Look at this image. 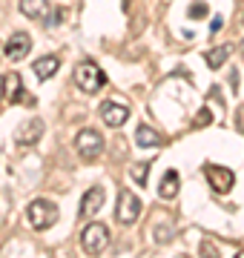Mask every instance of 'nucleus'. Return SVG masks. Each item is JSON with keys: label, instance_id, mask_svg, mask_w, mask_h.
Wrapping results in <instances>:
<instances>
[{"label": "nucleus", "instance_id": "obj_1", "mask_svg": "<svg viewBox=\"0 0 244 258\" xmlns=\"http://www.w3.org/2000/svg\"><path fill=\"white\" fill-rule=\"evenodd\" d=\"M75 83H78V89H84L86 95H95L106 83V75L101 72V66L95 60H81L75 66Z\"/></svg>", "mask_w": 244, "mask_h": 258}, {"label": "nucleus", "instance_id": "obj_2", "mask_svg": "<svg viewBox=\"0 0 244 258\" xmlns=\"http://www.w3.org/2000/svg\"><path fill=\"white\" fill-rule=\"evenodd\" d=\"M26 215H29V224L35 227V230H49V227H55L57 224V207L52 201H46V198H35V201L29 204V210H26Z\"/></svg>", "mask_w": 244, "mask_h": 258}, {"label": "nucleus", "instance_id": "obj_3", "mask_svg": "<svg viewBox=\"0 0 244 258\" xmlns=\"http://www.w3.org/2000/svg\"><path fill=\"white\" fill-rule=\"evenodd\" d=\"M106 244H109V230H106L103 224H98V221L86 224L84 232H81V247H84L86 255H98V252H103Z\"/></svg>", "mask_w": 244, "mask_h": 258}, {"label": "nucleus", "instance_id": "obj_4", "mask_svg": "<svg viewBox=\"0 0 244 258\" xmlns=\"http://www.w3.org/2000/svg\"><path fill=\"white\" fill-rule=\"evenodd\" d=\"M103 147H106V144H103V135L98 129H81V132H78L75 149L84 161H95V158L103 152Z\"/></svg>", "mask_w": 244, "mask_h": 258}, {"label": "nucleus", "instance_id": "obj_5", "mask_svg": "<svg viewBox=\"0 0 244 258\" xmlns=\"http://www.w3.org/2000/svg\"><path fill=\"white\" fill-rule=\"evenodd\" d=\"M204 178H207V184H210V189L218 195H224L233 189L235 184V175H233V169H227V166H218V164H207L204 166Z\"/></svg>", "mask_w": 244, "mask_h": 258}, {"label": "nucleus", "instance_id": "obj_6", "mask_svg": "<svg viewBox=\"0 0 244 258\" xmlns=\"http://www.w3.org/2000/svg\"><path fill=\"white\" fill-rule=\"evenodd\" d=\"M115 215H118V221H121L124 227L135 224L141 218V198L132 195L130 189H124V192L118 195V210H115Z\"/></svg>", "mask_w": 244, "mask_h": 258}, {"label": "nucleus", "instance_id": "obj_7", "mask_svg": "<svg viewBox=\"0 0 244 258\" xmlns=\"http://www.w3.org/2000/svg\"><path fill=\"white\" fill-rule=\"evenodd\" d=\"M3 95H6V101H12V103L20 101V103H26V106H35V98L23 92V81H20L18 72L3 75Z\"/></svg>", "mask_w": 244, "mask_h": 258}, {"label": "nucleus", "instance_id": "obj_8", "mask_svg": "<svg viewBox=\"0 0 244 258\" xmlns=\"http://www.w3.org/2000/svg\"><path fill=\"white\" fill-rule=\"evenodd\" d=\"M43 132H46L43 120L32 118V120H26V123L15 132V141H18V147H32V144H38V141H40V135H43Z\"/></svg>", "mask_w": 244, "mask_h": 258}, {"label": "nucleus", "instance_id": "obj_9", "mask_svg": "<svg viewBox=\"0 0 244 258\" xmlns=\"http://www.w3.org/2000/svg\"><path fill=\"white\" fill-rule=\"evenodd\" d=\"M29 49H32V37L26 32H15V35L6 40V57L9 60H23L29 55Z\"/></svg>", "mask_w": 244, "mask_h": 258}, {"label": "nucleus", "instance_id": "obj_10", "mask_svg": "<svg viewBox=\"0 0 244 258\" xmlns=\"http://www.w3.org/2000/svg\"><path fill=\"white\" fill-rule=\"evenodd\" d=\"M101 207H103V186H89V189L84 192V198H81L78 215H81V218H92Z\"/></svg>", "mask_w": 244, "mask_h": 258}, {"label": "nucleus", "instance_id": "obj_11", "mask_svg": "<svg viewBox=\"0 0 244 258\" xmlns=\"http://www.w3.org/2000/svg\"><path fill=\"white\" fill-rule=\"evenodd\" d=\"M101 118H103V123H109V126H124L127 123V118H130V109L124 106V103H115V101H106L101 106Z\"/></svg>", "mask_w": 244, "mask_h": 258}, {"label": "nucleus", "instance_id": "obj_12", "mask_svg": "<svg viewBox=\"0 0 244 258\" xmlns=\"http://www.w3.org/2000/svg\"><path fill=\"white\" fill-rule=\"evenodd\" d=\"M32 69H35V75H38V81H49V78L60 69V57L57 55H43V57H38V60L32 63Z\"/></svg>", "mask_w": 244, "mask_h": 258}, {"label": "nucleus", "instance_id": "obj_13", "mask_svg": "<svg viewBox=\"0 0 244 258\" xmlns=\"http://www.w3.org/2000/svg\"><path fill=\"white\" fill-rule=\"evenodd\" d=\"M20 12L29 20H46L49 18V3L46 0H20Z\"/></svg>", "mask_w": 244, "mask_h": 258}, {"label": "nucleus", "instance_id": "obj_14", "mask_svg": "<svg viewBox=\"0 0 244 258\" xmlns=\"http://www.w3.org/2000/svg\"><path fill=\"white\" fill-rule=\"evenodd\" d=\"M161 144V135L155 132L152 126H147V123H138V129H135V147L141 149H152Z\"/></svg>", "mask_w": 244, "mask_h": 258}, {"label": "nucleus", "instance_id": "obj_15", "mask_svg": "<svg viewBox=\"0 0 244 258\" xmlns=\"http://www.w3.org/2000/svg\"><path fill=\"white\" fill-rule=\"evenodd\" d=\"M178 186H181V178L175 169H169L167 175L161 178V186H158V195L164 198V201H172L175 195H178Z\"/></svg>", "mask_w": 244, "mask_h": 258}, {"label": "nucleus", "instance_id": "obj_16", "mask_svg": "<svg viewBox=\"0 0 244 258\" xmlns=\"http://www.w3.org/2000/svg\"><path fill=\"white\" fill-rule=\"evenodd\" d=\"M227 57H230V46H216L204 55V60H207L210 69H221V66L227 63Z\"/></svg>", "mask_w": 244, "mask_h": 258}, {"label": "nucleus", "instance_id": "obj_17", "mask_svg": "<svg viewBox=\"0 0 244 258\" xmlns=\"http://www.w3.org/2000/svg\"><path fill=\"white\" fill-rule=\"evenodd\" d=\"M152 235H155L158 244H167V241L172 238V224H169L167 218H164L161 224H152Z\"/></svg>", "mask_w": 244, "mask_h": 258}, {"label": "nucleus", "instance_id": "obj_18", "mask_svg": "<svg viewBox=\"0 0 244 258\" xmlns=\"http://www.w3.org/2000/svg\"><path fill=\"white\" fill-rule=\"evenodd\" d=\"M207 15H210V6H207L204 0H196V3H190V9H187V18H190V20L207 18Z\"/></svg>", "mask_w": 244, "mask_h": 258}, {"label": "nucleus", "instance_id": "obj_19", "mask_svg": "<svg viewBox=\"0 0 244 258\" xmlns=\"http://www.w3.org/2000/svg\"><path fill=\"white\" fill-rule=\"evenodd\" d=\"M147 169H150V164H135V166L130 169V178H132L138 186H144V184H147Z\"/></svg>", "mask_w": 244, "mask_h": 258}, {"label": "nucleus", "instance_id": "obj_20", "mask_svg": "<svg viewBox=\"0 0 244 258\" xmlns=\"http://www.w3.org/2000/svg\"><path fill=\"white\" fill-rule=\"evenodd\" d=\"M198 255L201 258H218V249L213 241H201V247H198Z\"/></svg>", "mask_w": 244, "mask_h": 258}, {"label": "nucleus", "instance_id": "obj_21", "mask_svg": "<svg viewBox=\"0 0 244 258\" xmlns=\"http://www.w3.org/2000/svg\"><path fill=\"white\" fill-rule=\"evenodd\" d=\"M49 26H57V23H64V6H55V9H52V18L46 20Z\"/></svg>", "mask_w": 244, "mask_h": 258}, {"label": "nucleus", "instance_id": "obj_22", "mask_svg": "<svg viewBox=\"0 0 244 258\" xmlns=\"http://www.w3.org/2000/svg\"><path fill=\"white\" fill-rule=\"evenodd\" d=\"M210 118H213V115H210V109H201L196 115V126H207V123H210Z\"/></svg>", "mask_w": 244, "mask_h": 258}, {"label": "nucleus", "instance_id": "obj_23", "mask_svg": "<svg viewBox=\"0 0 244 258\" xmlns=\"http://www.w3.org/2000/svg\"><path fill=\"white\" fill-rule=\"evenodd\" d=\"M218 29H221V18H216V20H213V26H210V32H213V35H216Z\"/></svg>", "mask_w": 244, "mask_h": 258}, {"label": "nucleus", "instance_id": "obj_24", "mask_svg": "<svg viewBox=\"0 0 244 258\" xmlns=\"http://www.w3.org/2000/svg\"><path fill=\"white\" fill-rule=\"evenodd\" d=\"M230 86H233V89L238 86V72H230Z\"/></svg>", "mask_w": 244, "mask_h": 258}, {"label": "nucleus", "instance_id": "obj_25", "mask_svg": "<svg viewBox=\"0 0 244 258\" xmlns=\"http://www.w3.org/2000/svg\"><path fill=\"white\" fill-rule=\"evenodd\" d=\"M0 98H3V78H0Z\"/></svg>", "mask_w": 244, "mask_h": 258}, {"label": "nucleus", "instance_id": "obj_26", "mask_svg": "<svg viewBox=\"0 0 244 258\" xmlns=\"http://www.w3.org/2000/svg\"><path fill=\"white\" fill-rule=\"evenodd\" d=\"M235 258H244V252H238V255H235Z\"/></svg>", "mask_w": 244, "mask_h": 258}, {"label": "nucleus", "instance_id": "obj_27", "mask_svg": "<svg viewBox=\"0 0 244 258\" xmlns=\"http://www.w3.org/2000/svg\"><path fill=\"white\" fill-rule=\"evenodd\" d=\"M241 57H244V43H241Z\"/></svg>", "mask_w": 244, "mask_h": 258}]
</instances>
